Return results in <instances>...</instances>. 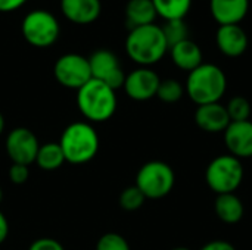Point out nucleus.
<instances>
[{
  "label": "nucleus",
  "instance_id": "nucleus-11",
  "mask_svg": "<svg viewBox=\"0 0 252 250\" xmlns=\"http://www.w3.org/2000/svg\"><path fill=\"white\" fill-rule=\"evenodd\" d=\"M159 83L161 80L154 69L140 66L131 71L128 75H126L123 88L130 99L137 102H145L157 96Z\"/></svg>",
  "mask_w": 252,
  "mask_h": 250
},
{
  "label": "nucleus",
  "instance_id": "nucleus-5",
  "mask_svg": "<svg viewBox=\"0 0 252 250\" xmlns=\"http://www.w3.org/2000/svg\"><path fill=\"white\" fill-rule=\"evenodd\" d=\"M244 167L241 159L229 155L217 156L205 171L208 187L217 194L235 193L244 181Z\"/></svg>",
  "mask_w": 252,
  "mask_h": 250
},
{
  "label": "nucleus",
  "instance_id": "nucleus-7",
  "mask_svg": "<svg viewBox=\"0 0 252 250\" xmlns=\"http://www.w3.org/2000/svg\"><path fill=\"white\" fill-rule=\"evenodd\" d=\"M176 175L173 168L162 161L146 162L136 175V187L146 199H162L174 187Z\"/></svg>",
  "mask_w": 252,
  "mask_h": 250
},
{
  "label": "nucleus",
  "instance_id": "nucleus-6",
  "mask_svg": "<svg viewBox=\"0 0 252 250\" xmlns=\"http://www.w3.org/2000/svg\"><path fill=\"white\" fill-rule=\"evenodd\" d=\"M21 32L28 44L32 47L44 49L56 43L61 35V25L52 12L35 9L24 16Z\"/></svg>",
  "mask_w": 252,
  "mask_h": 250
},
{
  "label": "nucleus",
  "instance_id": "nucleus-15",
  "mask_svg": "<svg viewBox=\"0 0 252 250\" xmlns=\"http://www.w3.org/2000/svg\"><path fill=\"white\" fill-rule=\"evenodd\" d=\"M195 122L202 131L216 134L224 133V130L230 124V118L226 111V106L217 102L198 106L195 111Z\"/></svg>",
  "mask_w": 252,
  "mask_h": 250
},
{
  "label": "nucleus",
  "instance_id": "nucleus-26",
  "mask_svg": "<svg viewBox=\"0 0 252 250\" xmlns=\"http://www.w3.org/2000/svg\"><path fill=\"white\" fill-rule=\"evenodd\" d=\"M96 250H130V245L121 234L106 233L97 240Z\"/></svg>",
  "mask_w": 252,
  "mask_h": 250
},
{
  "label": "nucleus",
  "instance_id": "nucleus-32",
  "mask_svg": "<svg viewBox=\"0 0 252 250\" xmlns=\"http://www.w3.org/2000/svg\"><path fill=\"white\" fill-rule=\"evenodd\" d=\"M3 131H4V118H3V115L0 113V136H1Z\"/></svg>",
  "mask_w": 252,
  "mask_h": 250
},
{
  "label": "nucleus",
  "instance_id": "nucleus-14",
  "mask_svg": "<svg viewBox=\"0 0 252 250\" xmlns=\"http://www.w3.org/2000/svg\"><path fill=\"white\" fill-rule=\"evenodd\" d=\"M61 12L72 24L89 25L100 16L102 3L100 0H61Z\"/></svg>",
  "mask_w": 252,
  "mask_h": 250
},
{
  "label": "nucleus",
  "instance_id": "nucleus-9",
  "mask_svg": "<svg viewBox=\"0 0 252 250\" xmlns=\"http://www.w3.org/2000/svg\"><path fill=\"white\" fill-rule=\"evenodd\" d=\"M89 63H90L92 78L105 83L115 91L124 85L126 74L114 52L106 49L96 50L89 57Z\"/></svg>",
  "mask_w": 252,
  "mask_h": 250
},
{
  "label": "nucleus",
  "instance_id": "nucleus-19",
  "mask_svg": "<svg viewBox=\"0 0 252 250\" xmlns=\"http://www.w3.org/2000/svg\"><path fill=\"white\" fill-rule=\"evenodd\" d=\"M157 16L152 0H128L126 4V21L130 29L155 24Z\"/></svg>",
  "mask_w": 252,
  "mask_h": 250
},
{
  "label": "nucleus",
  "instance_id": "nucleus-30",
  "mask_svg": "<svg viewBox=\"0 0 252 250\" xmlns=\"http://www.w3.org/2000/svg\"><path fill=\"white\" fill-rule=\"evenodd\" d=\"M199 250H236V248L226 240H214L204 245Z\"/></svg>",
  "mask_w": 252,
  "mask_h": 250
},
{
  "label": "nucleus",
  "instance_id": "nucleus-24",
  "mask_svg": "<svg viewBox=\"0 0 252 250\" xmlns=\"http://www.w3.org/2000/svg\"><path fill=\"white\" fill-rule=\"evenodd\" d=\"M226 111L229 113L230 122H242L250 121L251 116V103L244 96H235L229 100Z\"/></svg>",
  "mask_w": 252,
  "mask_h": 250
},
{
  "label": "nucleus",
  "instance_id": "nucleus-34",
  "mask_svg": "<svg viewBox=\"0 0 252 250\" xmlns=\"http://www.w3.org/2000/svg\"><path fill=\"white\" fill-rule=\"evenodd\" d=\"M1 199H3V190H1V187H0V202H1Z\"/></svg>",
  "mask_w": 252,
  "mask_h": 250
},
{
  "label": "nucleus",
  "instance_id": "nucleus-22",
  "mask_svg": "<svg viewBox=\"0 0 252 250\" xmlns=\"http://www.w3.org/2000/svg\"><path fill=\"white\" fill-rule=\"evenodd\" d=\"M164 37L167 40L168 44V50L170 47L176 46L177 43L188 40L189 38V28L185 22V19H176V21H165V24L161 27Z\"/></svg>",
  "mask_w": 252,
  "mask_h": 250
},
{
  "label": "nucleus",
  "instance_id": "nucleus-18",
  "mask_svg": "<svg viewBox=\"0 0 252 250\" xmlns=\"http://www.w3.org/2000/svg\"><path fill=\"white\" fill-rule=\"evenodd\" d=\"M214 211L217 218L226 224H238L245 214L244 203L235 193L217 194Z\"/></svg>",
  "mask_w": 252,
  "mask_h": 250
},
{
  "label": "nucleus",
  "instance_id": "nucleus-25",
  "mask_svg": "<svg viewBox=\"0 0 252 250\" xmlns=\"http://www.w3.org/2000/svg\"><path fill=\"white\" fill-rule=\"evenodd\" d=\"M146 197L145 194L136 187V186H130L127 189H124L120 194V206L124 209V211H128V212H133V211H137L143 206Z\"/></svg>",
  "mask_w": 252,
  "mask_h": 250
},
{
  "label": "nucleus",
  "instance_id": "nucleus-4",
  "mask_svg": "<svg viewBox=\"0 0 252 250\" xmlns=\"http://www.w3.org/2000/svg\"><path fill=\"white\" fill-rule=\"evenodd\" d=\"M65 161L72 165L90 162L99 150V136L89 122L69 124L59 140Z\"/></svg>",
  "mask_w": 252,
  "mask_h": 250
},
{
  "label": "nucleus",
  "instance_id": "nucleus-8",
  "mask_svg": "<svg viewBox=\"0 0 252 250\" xmlns=\"http://www.w3.org/2000/svg\"><path fill=\"white\" fill-rule=\"evenodd\" d=\"M53 75L61 85L78 90L92 80L89 59L78 53H66L55 62Z\"/></svg>",
  "mask_w": 252,
  "mask_h": 250
},
{
  "label": "nucleus",
  "instance_id": "nucleus-31",
  "mask_svg": "<svg viewBox=\"0 0 252 250\" xmlns=\"http://www.w3.org/2000/svg\"><path fill=\"white\" fill-rule=\"evenodd\" d=\"M9 234V222L4 217V214L0 211V245L7 239Z\"/></svg>",
  "mask_w": 252,
  "mask_h": 250
},
{
  "label": "nucleus",
  "instance_id": "nucleus-3",
  "mask_svg": "<svg viewBox=\"0 0 252 250\" xmlns=\"http://www.w3.org/2000/svg\"><path fill=\"white\" fill-rule=\"evenodd\" d=\"M117 94L105 83L92 78L77 90V106L81 115L90 122H105L117 111Z\"/></svg>",
  "mask_w": 252,
  "mask_h": 250
},
{
  "label": "nucleus",
  "instance_id": "nucleus-27",
  "mask_svg": "<svg viewBox=\"0 0 252 250\" xmlns=\"http://www.w3.org/2000/svg\"><path fill=\"white\" fill-rule=\"evenodd\" d=\"M9 180L13 184H24L27 183V180L30 178V169L25 165H19V164H12V167L9 168Z\"/></svg>",
  "mask_w": 252,
  "mask_h": 250
},
{
  "label": "nucleus",
  "instance_id": "nucleus-28",
  "mask_svg": "<svg viewBox=\"0 0 252 250\" xmlns=\"http://www.w3.org/2000/svg\"><path fill=\"white\" fill-rule=\"evenodd\" d=\"M28 250H65L63 246L55 240V239H50V237H41V239H37L31 243V246L28 248Z\"/></svg>",
  "mask_w": 252,
  "mask_h": 250
},
{
  "label": "nucleus",
  "instance_id": "nucleus-10",
  "mask_svg": "<svg viewBox=\"0 0 252 250\" xmlns=\"http://www.w3.org/2000/svg\"><path fill=\"white\" fill-rule=\"evenodd\" d=\"M38 149V139L28 128H13L6 137V153L12 164H19L25 167L31 165L32 162H35Z\"/></svg>",
  "mask_w": 252,
  "mask_h": 250
},
{
  "label": "nucleus",
  "instance_id": "nucleus-29",
  "mask_svg": "<svg viewBox=\"0 0 252 250\" xmlns=\"http://www.w3.org/2000/svg\"><path fill=\"white\" fill-rule=\"evenodd\" d=\"M28 0H0V12L1 13H9V12L18 10Z\"/></svg>",
  "mask_w": 252,
  "mask_h": 250
},
{
  "label": "nucleus",
  "instance_id": "nucleus-16",
  "mask_svg": "<svg viewBox=\"0 0 252 250\" xmlns=\"http://www.w3.org/2000/svg\"><path fill=\"white\" fill-rule=\"evenodd\" d=\"M210 10L219 25H239L250 10V0H210Z\"/></svg>",
  "mask_w": 252,
  "mask_h": 250
},
{
  "label": "nucleus",
  "instance_id": "nucleus-12",
  "mask_svg": "<svg viewBox=\"0 0 252 250\" xmlns=\"http://www.w3.org/2000/svg\"><path fill=\"white\" fill-rule=\"evenodd\" d=\"M224 144L238 159L252 158V121L230 122L224 130Z\"/></svg>",
  "mask_w": 252,
  "mask_h": 250
},
{
  "label": "nucleus",
  "instance_id": "nucleus-33",
  "mask_svg": "<svg viewBox=\"0 0 252 250\" xmlns=\"http://www.w3.org/2000/svg\"><path fill=\"white\" fill-rule=\"evenodd\" d=\"M173 250H192V249H189V248H185V246H179V248H174Z\"/></svg>",
  "mask_w": 252,
  "mask_h": 250
},
{
  "label": "nucleus",
  "instance_id": "nucleus-21",
  "mask_svg": "<svg viewBox=\"0 0 252 250\" xmlns=\"http://www.w3.org/2000/svg\"><path fill=\"white\" fill-rule=\"evenodd\" d=\"M157 15L165 21L185 19L192 7V0H152Z\"/></svg>",
  "mask_w": 252,
  "mask_h": 250
},
{
  "label": "nucleus",
  "instance_id": "nucleus-17",
  "mask_svg": "<svg viewBox=\"0 0 252 250\" xmlns=\"http://www.w3.org/2000/svg\"><path fill=\"white\" fill-rule=\"evenodd\" d=\"M170 55L174 65L186 72H192L193 69H196L199 65L204 63L201 47L190 38L183 40L176 46L170 47Z\"/></svg>",
  "mask_w": 252,
  "mask_h": 250
},
{
  "label": "nucleus",
  "instance_id": "nucleus-20",
  "mask_svg": "<svg viewBox=\"0 0 252 250\" xmlns=\"http://www.w3.org/2000/svg\"><path fill=\"white\" fill-rule=\"evenodd\" d=\"M66 161H65L63 152H62L59 143H46V144L40 146L37 158H35V164L43 171H56Z\"/></svg>",
  "mask_w": 252,
  "mask_h": 250
},
{
  "label": "nucleus",
  "instance_id": "nucleus-2",
  "mask_svg": "<svg viewBox=\"0 0 252 250\" xmlns=\"http://www.w3.org/2000/svg\"><path fill=\"white\" fill-rule=\"evenodd\" d=\"M227 88V78L223 69L214 63H202L189 72L185 91L189 99L201 105L217 103L224 96Z\"/></svg>",
  "mask_w": 252,
  "mask_h": 250
},
{
  "label": "nucleus",
  "instance_id": "nucleus-13",
  "mask_svg": "<svg viewBox=\"0 0 252 250\" xmlns=\"http://www.w3.org/2000/svg\"><path fill=\"white\" fill-rule=\"evenodd\" d=\"M219 50L227 57H239L248 49V35L241 25H220L216 32Z\"/></svg>",
  "mask_w": 252,
  "mask_h": 250
},
{
  "label": "nucleus",
  "instance_id": "nucleus-23",
  "mask_svg": "<svg viewBox=\"0 0 252 250\" xmlns=\"http://www.w3.org/2000/svg\"><path fill=\"white\" fill-rule=\"evenodd\" d=\"M183 94H185V87L182 85L180 81L173 78L161 80L157 91V97L164 103H176L183 97Z\"/></svg>",
  "mask_w": 252,
  "mask_h": 250
},
{
  "label": "nucleus",
  "instance_id": "nucleus-1",
  "mask_svg": "<svg viewBox=\"0 0 252 250\" xmlns=\"http://www.w3.org/2000/svg\"><path fill=\"white\" fill-rule=\"evenodd\" d=\"M126 52L128 57L140 66L149 68L155 65L168 52L162 28L157 24L131 28L126 38Z\"/></svg>",
  "mask_w": 252,
  "mask_h": 250
}]
</instances>
